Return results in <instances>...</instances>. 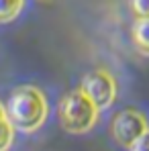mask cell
I'll return each mask as SVG.
<instances>
[{"instance_id": "cell-10", "label": "cell", "mask_w": 149, "mask_h": 151, "mask_svg": "<svg viewBox=\"0 0 149 151\" xmlns=\"http://www.w3.org/2000/svg\"><path fill=\"white\" fill-rule=\"evenodd\" d=\"M2 119H6V108L0 104V121H2Z\"/></svg>"}, {"instance_id": "cell-9", "label": "cell", "mask_w": 149, "mask_h": 151, "mask_svg": "<svg viewBox=\"0 0 149 151\" xmlns=\"http://www.w3.org/2000/svg\"><path fill=\"white\" fill-rule=\"evenodd\" d=\"M131 149H139V151H149V129L131 145Z\"/></svg>"}, {"instance_id": "cell-3", "label": "cell", "mask_w": 149, "mask_h": 151, "mask_svg": "<svg viewBox=\"0 0 149 151\" xmlns=\"http://www.w3.org/2000/svg\"><path fill=\"white\" fill-rule=\"evenodd\" d=\"M147 131V121L141 112L137 110H123L114 116V123H112V137L125 145V147H131L143 133Z\"/></svg>"}, {"instance_id": "cell-5", "label": "cell", "mask_w": 149, "mask_h": 151, "mask_svg": "<svg viewBox=\"0 0 149 151\" xmlns=\"http://www.w3.org/2000/svg\"><path fill=\"white\" fill-rule=\"evenodd\" d=\"M133 41L143 55H149V19H139L133 27Z\"/></svg>"}, {"instance_id": "cell-4", "label": "cell", "mask_w": 149, "mask_h": 151, "mask_svg": "<svg viewBox=\"0 0 149 151\" xmlns=\"http://www.w3.org/2000/svg\"><path fill=\"white\" fill-rule=\"evenodd\" d=\"M82 90L86 92V96L94 102L98 108L110 106L114 96H117V84L106 72H90L82 80Z\"/></svg>"}, {"instance_id": "cell-8", "label": "cell", "mask_w": 149, "mask_h": 151, "mask_svg": "<svg viewBox=\"0 0 149 151\" xmlns=\"http://www.w3.org/2000/svg\"><path fill=\"white\" fill-rule=\"evenodd\" d=\"M133 10L139 19H149V0H133Z\"/></svg>"}, {"instance_id": "cell-2", "label": "cell", "mask_w": 149, "mask_h": 151, "mask_svg": "<svg viewBox=\"0 0 149 151\" xmlns=\"http://www.w3.org/2000/svg\"><path fill=\"white\" fill-rule=\"evenodd\" d=\"M98 106L86 96V92L80 88L70 92L59 106V121L66 131L70 133H86L90 131L98 119Z\"/></svg>"}, {"instance_id": "cell-6", "label": "cell", "mask_w": 149, "mask_h": 151, "mask_svg": "<svg viewBox=\"0 0 149 151\" xmlns=\"http://www.w3.org/2000/svg\"><path fill=\"white\" fill-rule=\"evenodd\" d=\"M23 4H25V0H0V23L12 21L21 12Z\"/></svg>"}, {"instance_id": "cell-1", "label": "cell", "mask_w": 149, "mask_h": 151, "mask_svg": "<svg viewBox=\"0 0 149 151\" xmlns=\"http://www.w3.org/2000/svg\"><path fill=\"white\" fill-rule=\"evenodd\" d=\"M6 116L14 129L31 133L47 119V102L43 94L33 86L17 88L6 102Z\"/></svg>"}, {"instance_id": "cell-7", "label": "cell", "mask_w": 149, "mask_h": 151, "mask_svg": "<svg viewBox=\"0 0 149 151\" xmlns=\"http://www.w3.org/2000/svg\"><path fill=\"white\" fill-rule=\"evenodd\" d=\"M12 133H14V127L8 121V116L2 119V121H0V151L10 147V143H12Z\"/></svg>"}]
</instances>
